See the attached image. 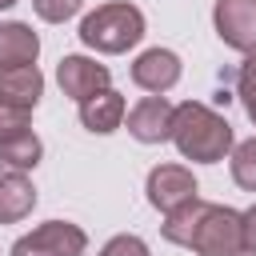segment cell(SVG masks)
I'll return each mask as SVG.
<instances>
[{"instance_id":"cell-9","label":"cell","mask_w":256,"mask_h":256,"mask_svg":"<svg viewBox=\"0 0 256 256\" xmlns=\"http://www.w3.org/2000/svg\"><path fill=\"white\" fill-rule=\"evenodd\" d=\"M176 80H180V56L168 48H148L132 64V84L152 96H164L168 88H176Z\"/></svg>"},{"instance_id":"cell-12","label":"cell","mask_w":256,"mask_h":256,"mask_svg":"<svg viewBox=\"0 0 256 256\" xmlns=\"http://www.w3.org/2000/svg\"><path fill=\"white\" fill-rule=\"evenodd\" d=\"M36 56H40V36L28 24H20V20L0 24V68L36 64Z\"/></svg>"},{"instance_id":"cell-5","label":"cell","mask_w":256,"mask_h":256,"mask_svg":"<svg viewBox=\"0 0 256 256\" xmlns=\"http://www.w3.org/2000/svg\"><path fill=\"white\" fill-rule=\"evenodd\" d=\"M144 192H148V204L156 208V212H176V208H184V204H192L196 200V176H192V168H184V164H156L152 172H148V184H144Z\"/></svg>"},{"instance_id":"cell-19","label":"cell","mask_w":256,"mask_h":256,"mask_svg":"<svg viewBox=\"0 0 256 256\" xmlns=\"http://www.w3.org/2000/svg\"><path fill=\"white\" fill-rule=\"evenodd\" d=\"M96 256H148V244H144L140 236H132V232H120V236H112Z\"/></svg>"},{"instance_id":"cell-2","label":"cell","mask_w":256,"mask_h":256,"mask_svg":"<svg viewBox=\"0 0 256 256\" xmlns=\"http://www.w3.org/2000/svg\"><path fill=\"white\" fill-rule=\"evenodd\" d=\"M144 36V12L128 0H116V4H100L96 12H88L80 20V40L104 56H116V52H128L132 44H140Z\"/></svg>"},{"instance_id":"cell-4","label":"cell","mask_w":256,"mask_h":256,"mask_svg":"<svg viewBox=\"0 0 256 256\" xmlns=\"http://www.w3.org/2000/svg\"><path fill=\"white\" fill-rule=\"evenodd\" d=\"M84 248H88V236L80 224L44 220L12 244V256H84Z\"/></svg>"},{"instance_id":"cell-11","label":"cell","mask_w":256,"mask_h":256,"mask_svg":"<svg viewBox=\"0 0 256 256\" xmlns=\"http://www.w3.org/2000/svg\"><path fill=\"white\" fill-rule=\"evenodd\" d=\"M40 96H44V76H40L36 64L0 68V100H4V104H16V108L32 112Z\"/></svg>"},{"instance_id":"cell-21","label":"cell","mask_w":256,"mask_h":256,"mask_svg":"<svg viewBox=\"0 0 256 256\" xmlns=\"http://www.w3.org/2000/svg\"><path fill=\"white\" fill-rule=\"evenodd\" d=\"M240 244H244V256H256V204L240 212Z\"/></svg>"},{"instance_id":"cell-18","label":"cell","mask_w":256,"mask_h":256,"mask_svg":"<svg viewBox=\"0 0 256 256\" xmlns=\"http://www.w3.org/2000/svg\"><path fill=\"white\" fill-rule=\"evenodd\" d=\"M236 96H240V104H244V108H252V104H256V52H248V56H244V64L236 68Z\"/></svg>"},{"instance_id":"cell-7","label":"cell","mask_w":256,"mask_h":256,"mask_svg":"<svg viewBox=\"0 0 256 256\" xmlns=\"http://www.w3.org/2000/svg\"><path fill=\"white\" fill-rule=\"evenodd\" d=\"M56 80H60V92L64 96L88 100V96H96V92L108 88L112 72H108V64H96L92 56H64L56 64Z\"/></svg>"},{"instance_id":"cell-15","label":"cell","mask_w":256,"mask_h":256,"mask_svg":"<svg viewBox=\"0 0 256 256\" xmlns=\"http://www.w3.org/2000/svg\"><path fill=\"white\" fill-rule=\"evenodd\" d=\"M204 204H208V200H200V196H196L192 204H184V208L168 212V216H164V224H160L164 240H168V244L188 248V240H192V232H196V224H200V216H204Z\"/></svg>"},{"instance_id":"cell-22","label":"cell","mask_w":256,"mask_h":256,"mask_svg":"<svg viewBox=\"0 0 256 256\" xmlns=\"http://www.w3.org/2000/svg\"><path fill=\"white\" fill-rule=\"evenodd\" d=\"M244 112H248V120H252V124H256V104H252V108H244Z\"/></svg>"},{"instance_id":"cell-10","label":"cell","mask_w":256,"mask_h":256,"mask_svg":"<svg viewBox=\"0 0 256 256\" xmlns=\"http://www.w3.org/2000/svg\"><path fill=\"white\" fill-rule=\"evenodd\" d=\"M124 116H128V104H124V96H120L116 88H104V92L80 100V124H84L88 132H96V136L116 132V128L124 124Z\"/></svg>"},{"instance_id":"cell-17","label":"cell","mask_w":256,"mask_h":256,"mask_svg":"<svg viewBox=\"0 0 256 256\" xmlns=\"http://www.w3.org/2000/svg\"><path fill=\"white\" fill-rule=\"evenodd\" d=\"M32 8H36L40 20H48V24H64V20H72V16L84 8V0H32Z\"/></svg>"},{"instance_id":"cell-3","label":"cell","mask_w":256,"mask_h":256,"mask_svg":"<svg viewBox=\"0 0 256 256\" xmlns=\"http://www.w3.org/2000/svg\"><path fill=\"white\" fill-rule=\"evenodd\" d=\"M196 256H244L240 244V212L228 204H204V216L188 240Z\"/></svg>"},{"instance_id":"cell-14","label":"cell","mask_w":256,"mask_h":256,"mask_svg":"<svg viewBox=\"0 0 256 256\" xmlns=\"http://www.w3.org/2000/svg\"><path fill=\"white\" fill-rule=\"evenodd\" d=\"M36 208V188L28 176L20 172H4L0 176V224H16Z\"/></svg>"},{"instance_id":"cell-1","label":"cell","mask_w":256,"mask_h":256,"mask_svg":"<svg viewBox=\"0 0 256 256\" xmlns=\"http://www.w3.org/2000/svg\"><path fill=\"white\" fill-rule=\"evenodd\" d=\"M172 144L180 148L184 160L196 164H216L232 152V124L212 112L200 100H184L172 112Z\"/></svg>"},{"instance_id":"cell-13","label":"cell","mask_w":256,"mask_h":256,"mask_svg":"<svg viewBox=\"0 0 256 256\" xmlns=\"http://www.w3.org/2000/svg\"><path fill=\"white\" fill-rule=\"evenodd\" d=\"M40 156H44V144H40V136L32 128L0 136V168L4 172H20L24 176V172H32L40 164Z\"/></svg>"},{"instance_id":"cell-23","label":"cell","mask_w":256,"mask_h":256,"mask_svg":"<svg viewBox=\"0 0 256 256\" xmlns=\"http://www.w3.org/2000/svg\"><path fill=\"white\" fill-rule=\"evenodd\" d=\"M12 4H16V0H0V8H12Z\"/></svg>"},{"instance_id":"cell-16","label":"cell","mask_w":256,"mask_h":256,"mask_svg":"<svg viewBox=\"0 0 256 256\" xmlns=\"http://www.w3.org/2000/svg\"><path fill=\"white\" fill-rule=\"evenodd\" d=\"M232 180L244 188V192H256V136L232 144Z\"/></svg>"},{"instance_id":"cell-8","label":"cell","mask_w":256,"mask_h":256,"mask_svg":"<svg viewBox=\"0 0 256 256\" xmlns=\"http://www.w3.org/2000/svg\"><path fill=\"white\" fill-rule=\"evenodd\" d=\"M172 112H176V104H168L164 96H144L128 108V132L140 144L172 140Z\"/></svg>"},{"instance_id":"cell-6","label":"cell","mask_w":256,"mask_h":256,"mask_svg":"<svg viewBox=\"0 0 256 256\" xmlns=\"http://www.w3.org/2000/svg\"><path fill=\"white\" fill-rule=\"evenodd\" d=\"M216 36L236 52H256V0H216L212 8Z\"/></svg>"},{"instance_id":"cell-20","label":"cell","mask_w":256,"mask_h":256,"mask_svg":"<svg viewBox=\"0 0 256 256\" xmlns=\"http://www.w3.org/2000/svg\"><path fill=\"white\" fill-rule=\"evenodd\" d=\"M28 116H32V112H24V108H16V104H4V100H0V136L24 132V128H28Z\"/></svg>"}]
</instances>
